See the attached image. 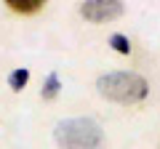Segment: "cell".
<instances>
[{
	"label": "cell",
	"mask_w": 160,
	"mask_h": 149,
	"mask_svg": "<svg viewBox=\"0 0 160 149\" xmlns=\"http://www.w3.org/2000/svg\"><path fill=\"white\" fill-rule=\"evenodd\" d=\"M53 141L59 144V149H102L104 131L91 117H69L56 123Z\"/></svg>",
	"instance_id": "obj_1"
},
{
	"label": "cell",
	"mask_w": 160,
	"mask_h": 149,
	"mask_svg": "<svg viewBox=\"0 0 160 149\" xmlns=\"http://www.w3.org/2000/svg\"><path fill=\"white\" fill-rule=\"evenodd\" d=\"M99 96L109 99L115 104H139L147 99L149 83L136 72H107L96 80Z\"/></svg>",
	"instance_id": "obj_2"
},
{
	"label": "cell",
	"mask_w": 160,
	"mask_h": 149,
	"mask_svg": "<svg viewBox=\"0 0 160 149\" xmlns=\"http://www.w3.org/2000/svg\"><path fill=\"white\" fill-rule=\"evenodd\" d=\"M120 13H123V0H83L80 3V16L93 24L112 22Z\"/></svg>",
	"instance_id": "obj_3"
},
{
	"label": "cell",
	"mask_w": 160,
	"mask_h": 149,
	"mask_svg": "<svg viewBox=\"0 0 160 149\" xmlns=\"http://www.w3.org/2000/svg\"><path fill=\"white\" fill-rule=\"evenodd\" d=\"M8 8H13L16 13H35L46 6V0H6Z\"/></svg>",
	"instance_id": "obj_4"
},
{
	"label": "cell",
	"mask_w": 160,
	"mask_h": 149,
	"mask_svg": "<svg viewBox=\"0 0 160 149\" xmlns=\"http://www.w3.org/2000/svg\"><path fill=\"white\" fill-rule=\"evenodd\" d=\"M59 91H62V80H59V74H56V72H51V74L46 77V83H43V91H40V96H43V99H56Z\"/></svg>",
	"instance_id": "obj_5"
},
{
	"label": "cell",
	"mask_w": 160,
	"mask_h": 149,
	"mask_svg": "<svg viewBox=\"0 0 160 149\" xmlns=\"http://www.w3.org/2000/svg\"><path fill=\"white\" fill-rule=\"evenodd\" d=\"M27 83H29V69L27 67H19V69H13V72L8 74V85H11V91H22Z\"/></svg>",
	"instance_id": "obj_6"
},
{
	"label": "cell",
	"mask_w": 160,
	"mask_h": 149,
	"mask_svg": "<svg viewBox=\"0 0 160 149\" xmlns=\"http://www.w3.org/2000/svg\"><path fill=\"white\" fill-rule=\"evenodd\" d=\"M109 46H112L118 53H131V40H128L126 35H120V32L109 35Z\"/></svg>",
	"instance_id": "obj_7"
}]
</instances>
